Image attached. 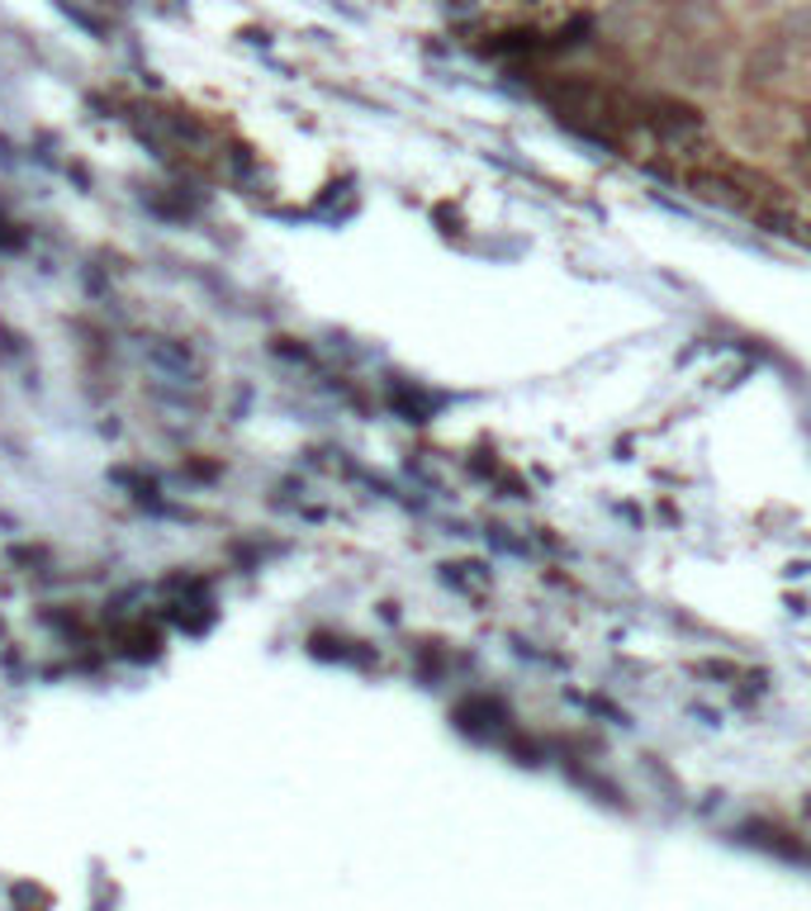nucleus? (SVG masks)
Here are the masks:
<instances>
[{"instance_id": "nucleus-1", "label": "nucleus", "mask_w": 811, "mask_h": 911, "mask_svg": "<svg viewBox=\"0 0 811 911\" xmlns=\"http://www.w3.org/2000/svg\"><path fill=\"white\" fill-rule=\"evenodd\" d=\"M778 43L788 47V53H811V0H798L783 24H778Z\"/></svg>"}]
</instances>
